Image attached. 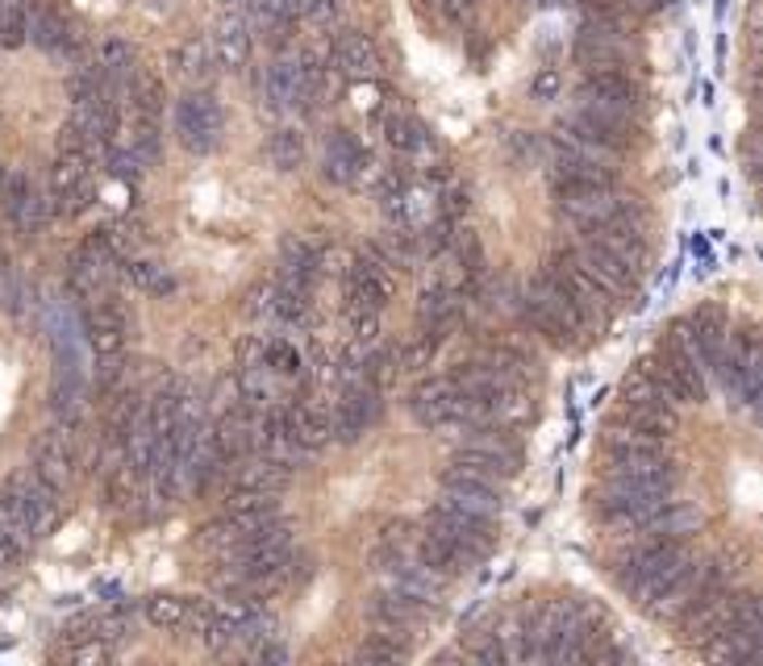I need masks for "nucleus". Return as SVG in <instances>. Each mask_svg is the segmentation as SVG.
I'll list each match as a JSON object with an SVG mask.
<instances>
[{
  "label": "nucleus",
  "instance_id": "nucleus-56",
  "mask_svg": "<svg viewBox=\"0 0 763 666\" xmlns=\"http://www.w3.org/2000/svg\"><path fill=\"white\" fill-rule=\"evenodd\" d=\"M430 4L447 17V22H463V13L472 9V0H430Z\"/></svg>",
  "mask_w": 763,
  "mask_h": 666
},
{
  "label": "nucleus",
  "instance_id": "nucleus-27",
  "mask_svg": "<svg viewBox=\"0 0 763 666\" xmlns=\"http://www.w3.org/2000/svg\"><path fill=\"white\" fill-rule=\"evenodd\" d=\"M426 617H434L430 604H413L397 592H376L367 600V620H380V625H397V629H417Z\"/></svg>",
  "mask_w": 763,
  "mask_h": 666
},
{
  "label": "nucleus",
  "instance_id": "nucleus-17",
  "mask_svg": "<svg viewBox=\"0 0 763 666\" xmlns=\"http://www.w3.org/2000/svg\"><path fill=\"white\" fill-rule=\"evenodd\" d=\"M259 413L263 409H247V404H229L226 413L217 417L213 425V442L222 450V458L234 463V458H242V454H251L254 450V438H259Z\"/></svg>",
  "mask_w": 763,
  "mask_h": 666
},
{
  "label": "nucleus",
  "instance_id": "nucleus-19",
  "mask_svg": "<svg viewBox=\"0 0 763 666\" xmlns=\"http://www.w3.org/2000/svg\"><path fill=\"white\" fill-rule=\"evenodd\" d=\"M572 259H576V263H580V267H585V272L592 275L613 300H622L626 292H635V275L626 272L605 247H597L592 238H585L580 247H572Z\"/></svg>",
  "mask_w": 763,
  "mask_h": 666
},
{
  "label": "nucleus",
  "instance_id": "nucleus-13",
  "mask_svg": "<svg viewBox=\"0 0 763 666\" xmlns=\"http://www.w3.org/2000/svg\"><path fill=\"white\" fill-rule=\"evenodd\" d=\"M26 42L54 50V54H79L84 50V38L76 34V25L67 22L63 9H54V4H29Z\"/></svg>",
  "mask_w": 763,
  "mask_h": 666
},
{
  "label": "nucleus",
  "instance_id": "nucleus-35",
  "mask_svg": "<svg viewBox=\"0 0 763 666\" xmlns=\"http://www.w3.org/2000/svg\"><path fill=\"white\" fill-rule=\"evenodd\" d=\"M267 159L280 167V172H297L301 163H305V134L301 129H292V125H284L272 134V142H267Z\"/></svg>",
  "mask_w": 763,
  "mask_h": 666
},
{
  "label": "nucleus",
  "instance_id": "nucleus-53",
  "mask_svg": "<svg viewBox=\"0 0 763 666\" xmlns=\"http://www.w3.org/2000/svg\"><path fill=\"white\" fill-rule=\"evenodd\" d=\"M463 658H476V663H505V658H501V645H497L492 633L467 638V642H463Z\"/></svg>",
  "mask_w": 763,
  "mask_h": 666
},
{
  "label": "nucleus",
  "instance_id": "nucleus-18",
  "mask_svg": "<svg viewBox=\"0 0 763 666\" xmlns=\"http://www.w3.org/2000/svg\"><path fill=\"white\" fill-rule=\"evenodd\" d=\"M626 34H617L610 29L605 22H588L580 29V38H576V63L585 67V72H617V63H622V54H626V42H622Z\"/></svg>",
  "mask_w": 763,
  "mask_h": 666
},
{
  "label": "nucleus",
  "instance_id": "nucleus-49",
  "mask_svg": "<svg viewBox=\"0 0 763 666\" xmlns=\"http://www.w3.org/2000/svg\"><path fill=\"white\" fill-rule=\"evenodd\" d=\"M104 167H109V175H113V179H129V184H134V179L142 175V167H147V163H142V159H138V154H134L129 147L117 150L113 142H109V147H104Z\"/></svg>",
  "mask_w": 763,
  "mask_h": 666
},
{
  "label": "nucleus",
  "instance_id": "nucleus-28",
  "mask_svg": "<svg viewBox=\"0 0 763 666\" xmlns=\"http://www.w3.org/2000/svg\"><path fill=\"white\" fill-rule=\"evenodd\" d=\"M0 538L13 545V554H17V558H26L29 550L38 545V533H34V525H29L22 500L9 492L4 483H0Z\"/></svg>",
  "mask_w": 763,
  "mask_h": 666
},
{
  "label": "nucleus",
  "instance_id": "nucleus-59",
  "mask_svg": "<svg viewBox=\"0 0 763 666\" xmlns=\"http://www.w3.org/2000/svg\"><path fill=\"white\" fill-rule=\"evenodd\" d=\"M4 175H9V167H4V163H0V188H4Z\"/></svg>",
  "mask_w": 763,
  "mask_h": 666
},
{
  "label": "nucleus",
  "instance_id": "nucleus-36",
  "mask_svg": "<svg viewBox=\"0 0 763 666\" xmlns=\"http://www.w3.org/2000/svg\"><path fill=\"white\" fill-rule=\"evenodd\" d=\"M238 542H242V529H238L226 513H222L217 520H209V525H201V533H197V545H201L204 554H213L217 563H222Z\"/></svg>",
  "mask_w": 763,
  "mask_h": 666
},
{
  "label": "nucleus",
  "instance_id": "nucleus-31",
  "mask_svg": "<svg viewBox=\"0 0 763 666\" xmlns=\"http://www.w3.org/2000/svg\"><path fill=\"white\" fill-rule=\"evenodd\" d=\"M384 134H388V147L397 150V154H405V159L434 150V138L426 134V125L417 122V117H409V113H388Z\"/></svg>",
  "mask_w": 763,
  "mask_h": 666
},
{
  "label": "nucleus",
  "instance_id": "nucleus-21",
  "mask_svg": "<svg viewBox=\"0 0 763 666\" xmlns=\"http://www.w3.org/2000/svg\"><path fill=\"white\" fill-rule=\"evenodd\" d=\"M367 167H372V159H367V150L355 142V134L334 129L330 138H326V154H322V175H326L330 184H355Z\"/></svg>",
  "mask_w": 763,
  "mask_h": 666
},
{
  "label": "nucleus",
  "instance_id": "nucleus-34",
  "mask_svg": "<svg viewBox=\"0 0 763 666\" xmlns=\"http://www.w3.org/2000/svg\"><path fill=\"white\" fill-rule=\"evenodd\" d=\"M617 404L622 409H630V404H672L667 395H663V388L655 384V375L651 370L635 367L626 379H622V388H617ZM676 409V404H672Z\"/></svg>",
  "mask_w": 763,
  "mask_h": 666
},
{
  "label": "nucleus",
  "instance_id": "nucleus-11",
  "mask_svg": "<svg viewBox=\"0 0 763 666\" xmlns=\"http://www.w3.org/2000/svg\"><path fill=\"white\" fill-rule=\"evenodd\" d=\"M259 97L267 100V109H297V104H305L309 100V84H305V63H301V50L297 54H280L263 79H259Z\"/></svg>",
  "mask_w": 763,
  "mask_h": 666
},
{
  "label": "nucleus",
  "instance_id": "nucleus-6",
  "mask_svg": "<svg viewBox=\"0 0 763 666\" xmlns=\"http://www.w3.org/2000/svg\"><path fill=\"white\" fill-rule=\"evenodd\" d=\"M422 529H430L438 538H447V542H455L463 554H472L476 563H480L484 554H492V545H497V529H492V520L488 517H472V513H459L451 504H434L426 520H422Z\"/></svg>",
  "mask_w": 763,
  "mask_h": 666
},
{
  "label": "nucleus",
  "instance_id": "nucleus-37",
  "mask_svg": "<svg viewBox=\"0 0 763 666\" xmlns=\"http://www.w3.org/2000/svg\"><path fill=\"white\" fill-rule=\"evenodd\" d=\"M101 238H104V247L113 250V259L117 263H126V259H134L138 250H142V225L138 222H129V217H122V222H109L101 229Z\"/></svg>",
  "mask_w": 763,
  "mask_h": 666
},
{
  "label": "nucleus",
  "instance_id": "nucleus-44",
  "mask_svg": "<svg viewBox=\"0 0 763 666\" xmlns=\"http://www.w3.org/2000/svg\"><path fill=\"white\" fill-rule=\"evenodd\" d=\"M251 4V22L263 29H284L292 17H301V0H247Z\"/></svg>",
  "mask_w": 763,
  "mask_h": 666
},
{
  "label": "nucleus",
  "instance_id": "nucleus-43",
  "mask_svg": "<svg viewBox=\"0 0 763 666\" xmlns=\"http://www.w3.org/2000/svg\"><path fill=\"white\" fill-rule=\"evenodd\" d=\"M129 284L138 288V292H154V297H163V292H172L176 288V279L163 272V267H154V263H142V259H126V267H122Z\"/></svg>",
  "mask_w": 763,
  "mask_h": 666
},
{
  "label": "nucleus",
  "instance_id": "nucleus-1",
  "mask_svg": "<svg viewBox=\"0 0 763 666\" xmlns=\"http://www.w3.org/2000/svg\"><path fill=\"white\" fill-rule=\"evenodd\" d=\"M522 309H526V317H530V325H535L538 334L551 345H560V350H572L588 334L580 309L572 304V297L563 292V284L555 275L547 272L535 275V284L522 297Z\"/></svg>",
  "mask_w": 763,
  "mask_h": 666
},
{
  "label": "nucleus",
  "instance_id": "nucleus-48",
  "mask_svg": "<svg viewBox=\"0 0 763 666\" xmlns=\"http://www.w3.org/2000/svg\"><path fill=\"white\" fill-rule=\"evenodd\" d=\"M405 658H409V645L376 638V633L355 650V663H405Z\"/></svg>",
  "mask_w": 763,
  "mask_h": 666
},
{
  "label": "nucleus",
  "instance_id": "nucleus-55",
  "mask_svg": "<svg viewBox=\"0 0 763 666\" xmlns=\"http://www.w3.org/2000/svg\"><path fill=\"white\" fill-rule=\"evenodd\" d=\"M67 658H72V663H104V658H109V645H104L101 638H88V642L76 645Z\"/></svg>",
  "mask_w": 763,
  "mask_h": 666
},
{
  "label": "nucleus",
  "instance_id": "nucleus-45",
  "mask_svg": "<svg viewBox=\"0 0 763 666\" xmlns=\"http://www.w3.org/2000/svg\"><path fill=\"white\" fill-rule=\"evenodd\" d=\"M88 629H92V638H101L104 645L122 642V638L134 633V608H109V613H101V617H92Z\"/></svg>",
  "mask_w": 763,
  "mask_h": 666
},
{
  "label": "nucleus",
  "instance_id": "nucleus-25",
  "mask_svg": "<svg viewBox=\"0 0 763 666\" xmlns=\"http://www.w3.org/2000/svg\"><path fill=\"white\" fill-rule=\"evenodd\" d=\"M213 59L229 67V72H242L247 63H251V34H247V22L238 17V13H229L222 22L213 25Z\"/></svg>",
  "mask_w": 763,
  "mask_h": 666
},
{
  "label": "nucleus",
  "instance_id": "nucleus-40",
  "mask_svg": "<svg viewBox=\"0 0 763 666\" xmlns=\"http://www.w3.org/2000/svg\"><path fill=\"white\" fill-rule=\"evenodd\" d=\"M126 97L142 122H159V113H163V84L154 75H134Z\"/></svg>",
  "mask_w": 763,
  "mask_h": 666
},
{
  "label": "nucleus",
  "instance_id": "nucleus-3",
  "mask_svg": "<svg viewBox=\"0 0 763 666\" xmlns=\"http://www.w3.org/2000/svg\"><path fill=\"white\" fill-rule=\"evenodd\" d=\"M547 275H555L563 284V292L572 297V304L580 309V317H585L588 329H605L613 317V309H617V300L592 279V275L572 259V250H563V254H555L551 263H547Z\"/></svg>",
  "mask_w": 763,
  "mask_h": 666
},
{
  "label": "nucleus",
  "instance_id": "nucleus-16",
  "mask_svg": "<svg viewBox=\"0 0 763 666\" xmlns=\"http://www.w3.org/2000/svg\"><path fill=\"white\" fill-rule=\"evenodd\" d=\"M547 167H551V188H555V192H563V188H597V184H617V167L592 163V159H585V154L563 150V147L551 150Z\"/></svg>",
  "mask_w": 763,
  "mask_h": 666
},
{
  "label": "nucleus",
  "instance_id": "nucleus-8",
  "mask_svg": "<svg viewBox=\"0 0 763 666\" xmlns=\"http://www.w3.org/2000/svg\"><path fill=\"white\" fill-rule=\"evenodd\" d=\"M4 488L22 500V508H26L29 525H34V533H38V542L47 538L54 529V520H59V500L63 495L54 492L51 483L38 475L34 467H17L4 475Z\"/></svg>",
  "mask_w": 763,
  "mask_h": 666
},
{
  "label": "nucleus",
  "instance_id": "nucleus-10",
  "mask_svg": "<svg viewBox=\"0 0 763 666\" xmlns=\"http://www.w3.org/2000/svg\"><path fill=\"white\" fill-rule=\"evenodd\" d=\"M730 604H735V592H726V583L697 595V600L688 604V613L680 617L685 642L701 650V645L713 642L717 633H726V629H730Z\"/></svg>",
  "mask_w": 763,
  "mask_h": 666
},
{
  "label": "nucleus",
  "instance_id": "nucleus-41",
  "mask_svg": "<svg viewBox=\"0 0 763 666\" xmlns=\"http://www.w3.org/2000/svg\"><path fill=\"white\" fill-rule=\"evenodd\" d=\"M142 617L151 620L154 629H179L188 620V600H179V595H147L142 600Z\"/></svg>",
  "mask_w": 763,
  "mask_h": 666
},
{
  "label": "nucleus",
  "instance_id": "nucleus-58",
  "mask_svg": "<svg viewBox=\"0 0 763 666\" xmlns=\"http://www.w3.org/2000/svg\"><path fill=\"white\" fill-rule=\"evenodd\" d=\"M13 272V267H9V259H4V254H0V284H4V275Z\"/></svg>",
  "mask_w": 763,
  "mask_h": 666
},
{
  "label": "nucleus",
  "instance_id": "nucleus-39",
  "mask_svg": "<svg viewBox=\"0 0 763 666\" xmlns=\"http://www.w3.org/2000/svg\"><path fill=\"white\" fill-rule=\"evenodd\" d=\"M438 345H442V334H438V329H426V334H417L413 342H405L401 350H392V354H397V370L405 375V370L430 367L434 354H438Z\"/></svg>",
  "mask_w": 763,
  "mask_h": 666
},
{
  "label": "nucleus",
  "instance_id": "nucleus-30",
  "mask_svg": "<svg viewBox=\"0 0 763 666\" xmlns=\"http://www.w3.org/2000/svg\"><path fill=\"white\" fill-rule=\"evenodd\" d=\"M697 525H701V508H692L685 500H663L660 513L647 520V529L642 533H655V538H676V542H685L688 533H697Z\"/></svg>",
  "mask_w": 763,
  "mask_h": 666
},
{
  "label": "nucleus",
  "instance_id": "nucleus-7",
  "mask_svg": "<svg viewBox=\"0 0 763 666\" xmlns=\"http://www.w3.org/2000/svg\"><path fill=\"white\" fill-rule=\"evenodd\" d=\"M0 204H4L9 222H13V229H17L22 238H34V234H42V225L54 222L51 192H38V188L29 184V175L26 172H13V167H9V175H4Z\"/></svg>",
  "mask_w": 763,
  "mask_h": 666
},
{
  "label": "nucleus",
  "instance_id": "nucleus-24",
  "mask_svg": "<svg viewBox=\"0 0 763 666\" xmlns=\"http://www.w3.org/2000/svg\"><path fill=\"white\" fill-rule=\"evenodd\" d=\"M580 97L605 100V104L622 109V113H630V117H638V109H642V92H638V84L630 79V75H622V72H588Z\"/></svg>",
  "mask_w": 763,
  "mask_h": 666
},
{
  "label": "nucleus",
  "instance_id": "nucleus-50",
  "mask_svg": "<svg viewBox=\"0 0 763 666\" xmlns=\"http://www.w3.org/2000/svg\"><path fill=\"white\" fill-rule=\"evenodd\" d=\"M272 297H276V284H259V288H251L247 292V317L259 325H272L276 322V304H272Z\"/></svg>",
  "mask_w": 763,
  "mask_h": 666
},
{
  "label": "nucleus",
  "instance_id": "nucleus-38",
  "mask_svg": "<svg viewBox=\"0 0 763 666\" xmlns=\"http://www.w3.org/2000/svg\"><path fill=\"white\" fill-rule=\"evenodd\" d=\"M667 442V438H660V433H647V429H638V425H630V420L613 417L610 429H605V445L613 450H660V445Z\"/></svg>",
  "mask_w": 763,
  "mask_h": 666
},
{
  "label": "nucleus",
  "instance_id": "nucleus-57",
  "mask_svg": "<svg viewBox=\"0 0 763 666\" xmlns=\"http://www.w3.org/2000/svg\"><path fill=\"white\" fill-rule=\"evenodd\" d=\"M17 563H22V558L13 554V545H9V542H4V538H0V575H4V570H13V567H17Z\"/></svg>",
  "mask_w": 763,
  "mask_h": 666
},
{
  "label": "nucleus",
  "instance_id": "nucleus-61",
  "mask_svg": "<svg viewBox=\"0 0 763 666\" xmlns=\"http://www.w3.org/2000/svg\"><path fill=\"white\" fill-rule=\"evenodd\" d=\"M535 4H555V0H535Z\"/></svg>",
  "mask_w": 763,
  "mask_h": 666
},
{
  "label": "nucleus",
  "instance_id": "nucleus-22",
  "mask_svg": "<svg viewBox=\"0 0 763 666\" xmlns=\"http://www.w3.org/2000/svg\"><path fill=\"white\" fill-rule=\"evenodd\" d=\"M451 404H455V384L451 375H434V379H422L413 392H409V417L426 429H438L442 420L451 417Z\"/></svg>",
  "mask_w": 763,
  "mask_h": 666
},
{
  "label": "nucleus",
  "instance_id": "nucleus-15",
  "mask_svg": "<svg viewBox=\"0 0 763 666\" xmlns=\"http://www.w3.org/2000/svg\"><path fill=\"white\" fill-rule=\"evenodd\" d=\"M438 504H451L459 513H472V517H501L505 500H501V488L497 483H480V479H459V475H442V492H438Z\"/></svg>",
  "mask_w": 763,
  "mask_h": 666
},
{
  "label": "nucleus",
  "instance_id": "nucleus-5",
  "mask_svg": "<svg viewBox=\"0 0 763 666\" xmlns=\"http://www.w3.org/2000/svg\"><path fill=\"white\" fill-rule=\"evenodd\" d=\"M560 200V217H567L572 225L580 229H592V225L610 222L626 209H638V197L622 192L617 184H597V188H563L555 192Z\"/></svg>",
  "mask_w": 763,
  "mask_h": 666
},
{
  "label": "nucleus",
  "instance_id": "nucleus-42",
  "mask_svg": "<svg viewBox=\"0 0 763 666\" xmlns=\"http://www.w3.org/2000/svg\"><path fill=\"white\" fill-rule=\"evenodd\" d=\"M26 17H29V0H0V47L4 50L26 47Z\"/></svg>",
  "mask_w": 763,
  "mask_h": 666
},
{
  "label": "nucleus",
  "instance_id": "nucleus-54",
  "mask_svg": "<svg viewBox=\"0 0 763 666\" xmlns=\"http://www.w3.org/2000/svg\"><path fill=\"white\" fill-rule=\"evenodd\" d=\"M530 92H535V100H555L563 92V75L555 67H542L535 75V84H530Z\"/></svg>",
  "mask_w": 763,
  "mask_h": 666
},
{
  "label": "nucleus",
  "instance_id": "nucleus-4",
  "mask_svg": "<svg viewBox=\"0 0 763 666\" xmlns=\"http://www.w3.org/2000/svg\"><path fill=\"white\" fill-rule=\"evenodd\" d=\"M222 129L226 117L209 92H188L176 100V138L188 154H213L222 147Z\"/></svg>",
  "mask_w": 763,
  "mask_h": 666
},
{
  "label": "nucleus",
  "instance_id": "nucleus-60",
  "mask_svg": "<svg viewBox=\"0 0 763 666\" xmlns=\"http://www.w3.org/2000/svg\"><path fill=\"white\" fill-rule=\"evenodd\" d=\"M222 4H242V0H222Z\"/></svg>",
  "mask_w": 763,
  "mask_h": 666
},
{
  "label": "nucleus",
  "instance_id": "nucleus-33",
  "mask_svg": "<svg viewBox=\"0 0 763 666\" xmlns=\"http://www.w3.org/2000/svg\"><path fill=\"white\" fill-rule=\"evenodd\" d=\"M234 392H238V404H247V409H267V404H276V384H272V370L267 367H238Z\"/></svg>",
  "mask_w": 763,
  "mask_h": 666
},
{
  "label": "nucleus",
  "instance_id": "nucleus-51",
  "mask_svg": "<svg viewBox=\"0 0 763 666\" xmlns=\"http://www.w3.org/2000/svg\"><path fill=\"white\" fill-rule=\"evenodd\" d=\"M351 338H355V345H376V338H380V313L351 309Z\"/></svg>",
  "mask_w": 763,
  "mask_h": 666
},
{
  "label": "nucleus",
  "instance_id": "nucleus-26",
  "mask_svg": "<svg viewBox=\"0 0 763 666\" xmlns=\"http://www.w3.org/2000/svg\"><path fill=\"white\" fill-rule=\"evenodd\" d=\"M334 67L342 75H355V79H372L380 72V50L367 34H338L334 42Z\"/></svg>",
  "mask_w": 763,
  "mask_h": 666
},
{
  "label": "nucleus",
  "instance_id": "nucleus-12",
  "mask_svg": "<svg viewBox=\"0 0 763 666\" xmlns=\"http://www.w3.org/2000/svg\"><path fill=\"white\" fill-rule=\"evenodd\" d=\"M47 404H51L54 425L84 433L88 417H92V384H88V375H54Z\"/></svg>",
  "mask_w": 763,
  "mask_h": 666
},
{
  "label": "nucleus",
  "instance_id": "nucleus-14",
  "mask_svg": "<svg viewBox=\"0 0 763 666\" xmlns=\"http://www.w3.org/2000/svg\"><path fill=\"white\" fill-rule=\"evenodd\" d=\"M347 300H351V309L380 313L384 304L392 300V272H388V267H380L376 259L359 254L355 263L347 267Z\"/></svg>",
  "mask_w": 763,
  "mask_h": 666
},
{
  "label": "nucleus",
  "instance_id": "nucleus-46",
  "mask_svg": "<svg viewBox=\"0 0 763 666\" xmlns=\"http://www.w3.org/2000/svg\"><path fill=\"white\" fill-rule=\"evenodd\" d=\"M263 367L280 370V375H305V359H301V350H297V345L267 338V350H263Z\"/></svg>",
  "mask_w": 763,
  "mask_h": 666
},
{
  "label": "nucleus",
  "instance_id": "nucleus-23",
  "mask_svg": "<svg viewBox=\"0 0 763 666\" xmlns=\"http://www.w3.org/2000/svg\"><path fill=\"white\" fill-rule=\"evenodd\" d=\"M229 467H234V488H251V492L280 495L284 488H288V479H292V470L280 467V463H272V458L259 454V450L242 454V458H234Z\"/></svg>",
  "mask_w": 763,
  "mask_h": 666
},
{
  "label": "nucleus",
  "instance_id": "nucleus-9",
  "mask_svg": "<svg viewBox=\"0 0 763 666\" xmlns=\"http://www.w3.org/2000/svg\"><path fill=\"white\" fill-rule=\"evenodd\" d=\"M605 475H617V479H630V483H642V488H655V492H672L680 470L676 463L660 450H613L610 454V470Z\"/></svg>",
  "mask_w": 763,
  "mask_h": 666
},
{
  "label": "nucleus",
  "instance_id": "nucleus-29",
  "mask_svg": "<svg viewBox=\"0 0 763 666\" xmlns=\"http://www.w3.org/2000/svg\"><path fill=\"white\" fill-rule=\"evenodd\" d=\"M463 292H455V288H442V284H434V288H426L422 292V300H417V322L426 325V329H451V325L459 322V313H463Z\"/></svg>",
  "mask_w": 763,
  "mask_h": 666
},
{
  "label": "nucleus",
  "instance_id": "nucleus-52",
  "mask_svg": "<svg viewBox=\"0 0 763 666\" xmlns=\"http://www.w3.org/2000/svg\"><path fill=\"white\" fill-rule=\"evenodd\" d=\"M301 17L313 29H330L338 25V0H301Z\"/></svg>",
  "mask_w": 763,
  "mask_h": 666
},
{
  "label": "nucleus",
  "instance_id": "nucleus-32",
  "mask_svg": "<svg viewBox=\"0 0 763 666\" xmlns=\"http://www.w3.org/2000/svg\"><path fill=\"white\" fill-rule=\"evenodd\" d=\"M176 72L188 79V84H197L204 88L209 79H213V67H217V59H213V47H209V38H184L176 47Z\"/></svg>",
  "mask_w": 763,
  "mask_h": 666
},
{
  "label": "nucleus",
  "instance_id": "nucleus-47",
  "mask_svg": "<svg viewBox=\"0 0 763 666\" xmlns=\"http://www.w3.org/2000/svg\"><path fill=\"white\" fill-rule=\"evenodd\" d=\"M129 150L142 159V163H154L159 154H163V138H159V122H134V129H129Z\"/></svg>",
  "mask_w": 763,
  "mask_h": 666
},
{
  "label": "nucleus",
  "instance_id": "nucleus-2",
  "mask_svg": "<svg viewBox=\"0 0 763 666\" xmlns=\"http://www.w3.org/2000/svg\"><path fill=\"white\" fill-rule=\"evenodd\" d=\"M29 467L38 470L54 492L63 495L72 483H76V470L84 467V450H79V433L76 429H63V425H47L38 438H34V450H29Z\"/></svg>",
  "mask_w": 763,
  "mask_h": 666
},
{
  "label": "nucleus",
  "instance_id": "nucleus-20",
  "mask_svg": "<svg viewBox=\"0 0 763 666\" xmlns=\"http://www.w3.org/2000/svg\"><path fill=\"white\" fill-rule=\"evenodd\" d=\"M226 517L247 533H259L263 525L280 520V495L272 492H251V488H229L226 492Z\"/></svg>",
  "mask_w": 763,
  "mask_h": 666
}]
</instances>
